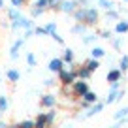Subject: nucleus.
Segmentation results:
<instances>
[{
    "label": "nucleus",
    "instance_id": "f257e3e1",
    "mask_svg": "<svg viewBox=\"0 0 128 128\" xmlns=\"http://www.w3.org/2000/svg\"><path fill=\"white\" fill-rule=\"evenodd\" d=\"M56 77H58V81H60L62 87H72V85L76 83V79H77V72H76V68H72V66H68V68L64 66V68L56 74Z\"/></svg>",
    "mask_w": 128,
    "mask_h": 128
},
{
    "label": "nucleus",
    "instance_id": "f03ea898",
    "mask_svg": "<svg viewBox=\"0 0 128 128\" xmlns=\"http://www.w3.org/2000/svg\"><path fill=\"white\" fill-rule=\"evenodd\" d=\"M85 24H87L88 28H94L98 26V23H100V12H98V8H94V6H88L87 10H85Z\"/></svg>",
    "mask_w": 128,
    "mask_h": 128
},
{
    "label": "nucleus",
    "instance_id": "7ed1b4c3",
    "mask_svg": "<svg viewBox=\"0 0 128 128\" xmlns=\"http://www.w3.org/2000/svg\"><path fill=\"white\" fill-rule=\"evenodd\" d=\"M104 108H106V104H104V102H100V100H98V102H94V104H92L88 109L81 111L77 117H79L81 120H87V119H90V117H94V115H98V113H102V111H104Z\"/></svg>",
    "mask_w": 128,
    "mask_h": 128
},
{
    "label": "nucleus",
    "instance_id": "20e7f679",
    "mask_svg": "<svg viewBox=\"0 0 128 128\" xmlns=\"http://www.w3.org/2000/svg\"><path fill=\"white\" fill-rule=\"evenodd\" d=\"M56 106V96L51 94V92H45V94L40 96V108H45V109H53Z\"/></svg>",
    "mask_w": 128,
    "mask_h": 128
},
{
    "label": "nucleus",
    "instance_id": "39448f33",
    "mask_svg": "<svg viewBox=\"0 0 128 128\" xmlns=\"http://www.w3.org/2000/svg\"><path fill=\"white\" fill-rule=\"evenodd\" d=\"M72 90H74V98H81L88 90V83L83 79H76V83L72 85Z\"/></svg>",
    "mask_w": 128,
    "mask_h": 128
},
{
    "label": "nucleus",
    "instance_id": "423d86ee",
    "mask_svg": "<svg viewBox=\"0 0 128 128\" xmlns=\"http://www.w3.org/2000/svg\"><path fill=\"white\" fill-rule=\"evenodd\" d=\"M23 45H24V38H17L12 44V47H10V58L12 60H19V51L23 49Z\"/></svg>",
    "mask_w": 128,
    "mask_h": 128
},
{
    "label": "nucleus",
    "instance_id": "0eeeda50",
    "mask_svg": "<svg viewBox=\"0 0 128 128\" xmlns=\"http://www.w3.org/2000/svg\"><path fill=\"white\" fill-rule=\"evenodd\" d=\"M77 8H79V6H77V0H62V4H60V13L72 15Z\"/></svg>",
    "mask_w": 128,
    "mask_h": 128
},
{
    "label": "nucleus",
    "instance_id": "6e6552de",
    "mask_svg": "<svg viewBox=\"0 0 128 128\" xmlns=\"http://www.w3.org/2000/svg\"><path fill=\"white\" fill-rule=\"evenodd\" d=\"M64 66H66V64H64L62 56H53V58L49 60V64H47V68H49V72H51V74H58Z\"/></svg>",
    "mask_w": 128,
    "mask_h": 128
},
{
    "label": "nucleus",
    "instance_id": "1a4fd4ad",
    "mask_svg": "<svg viewBox=\"0 0 128 128\" xmlns=\"http://www.w3.org/2000/svg\"><path fill=\"white\" fill-rule=\"evenodd\" d=\"M122 77H124V74L120 72L119 68H111L108 74H106V81H108L109 85H111V83H117V81H122Z\"/></svg>",
    "mask_w": 128,
    "mask_h": 128
},
{
    "label": "nucleus",
    "instance_id": "9d476101",
    "mask_svg": "<svg viewBox=\"0 0 128 128\" xmlns=\"http://www.w3.org/2000/svg\"><path fill=\"white\" fill-rule=\"evenodd\" d=\"M113 34L115 36H124L128 34V19H119L115 23V28H113Z\"/></svg>",
    "mask_w": 128,
    "mask_h": 128
},
{
    "label": "nucleus",
    "instance_id": "9b49d317",
    "mask_svg": "<svg viewBox=\"0 0 128 128\" xmlns=\"http://www.w3.org/2000/svg\"><path fill=\"white\" fill-rule=\"evenodd\" d=\"M88 30H90V28H88L85 23H74L72 28H70V34H74V36H83V34H87Z\"/></svg>",
    "mask_w": 128,
    "mask_h": 128
},
{
    "label": "nucleus",
    "instance_id": "f8f14e48",
    "mask_svg": "<svg viewBox=\"0 0 128 128\" xmlns=\"http://www.w3.org/2000/svg\"><path fill=\"white\" fill-rule=\"evenodd\" d=\"M62 60H64V64H66V66H74V62H76V53H74V49H70V47L64 49Z\"/></svg>",
    "mask_w": 128,
    "mask_h": 128
},
{
    "label": "nucleus",
    "instance_id": "ddd939ff",
    "mask_svg": "<svg viewBox=\"0 0 128 128\" xmlns=\"http://www.w3.org/2000/svg\"><path fill=\"white\" fill-rule=\"evenodd\" d=\"M76 72H77V79H83V81H88L92 77V72L85 66V64H81L79 68H76Z\"/></svg>",
    "mask_w": 128,
    "mask_h": 128
},
{
    "label": "nucleus",
    "instance_id": "4468645a",
    "mask_svg": "<svg viewBox=\"0 0 128 128\" xmlns=\"http://www.w3.org/2000/svg\"><path fill=\"white\" fill-rule=\"evenodd\" d=\"M81 40H83L85 45H92V44H96V42L100 40V38H98V32H90V30H88L87 34L81 36Z\"/></svg>",
    "mask_w": 128,
    "mask_h": 128
},
{
    "label": "nucleus",
    "instance_id": "2eb2a0df",
    "mask_svg": "<svg viewBox=\"0 0 128 128\" xmlns=\"http://www.w3.org/2000/svg\"><path fill=\"white\" fill-rule=\"evenodd\" d=\"M96 8H100V10H104V12H108V10L117 8V4L113 2V0H96Z\"/></svg>",
    "mask_w": 128,
    "mask_h": 128
},
{
    "label": "nucleus",
    "instance_id": "dca6fc26",
    "mask_svg": "<svg viewBox=\"0 0 128 128\" xmlns=\"http://www.w3.org/2000/svg\"><path fill=\"white\" fill-rule=\"evenodd\" d=\"M90 58H96V60H102V58H106V49L104 47H92L90 49Z\"/></svg>",
    "mask_w": 128,
    "mask_h": 128
},
{
    "label": "nucleus",
    "instance_id": "f3484780",
    "mask_svg": "<svg viewBox=\"0 0 128 128\" xmlns=\"http://www.w3.org/2000/svg\"><path fill=\"white\" fill-rule=\"evenodd\" d=\"M6 79H8L10 83H17V81L21 79V72H19V70H13V68H10L8 72H6Z\"/></svg>",
    "mask_w": 128,
    "mask_h": 128
},
{
    "label": "nucleus",
    "instance_id": "a211bd4d",
    "mask_svg": "<svg viewBox=\"0 0 128 128\" xmlns=\"http://www.w3.org/2000/svg\"><path fill=\"white\" fill-rule=\"evenodd\" d=\"M21 17H23L21 10H17V8H12V6H10V10H8V21H10V23H13V21H19Z\"/></svg>",
    "mask_w": 128,
    "mask_h": 128
},
{
    "label": "nucleus",
    "instance_id": "6ab92c4d",
    "mask_svg": "<svg viewBox=\"0 0 128 128\" xmlns=\"http://www.w3.org/2000/svg\"><path fill=\"white\" fill-rule=\"evenodd\" d=\"M104 17H106V21H111V23H117V21L120 19V13L117 12V8H113V10H108V12L104 13Z\"/></svg>",
    "mask_w": 128,
    "mask_h": 128
},
{
    "label": "nucleus",
    "instance_id": "aec40b11",
    "mask_svg": "<svg viewBox=\"0 0 128 128\" xmlns=\"http://www.w3.org/2000/svg\"><path fill=\"white\" fill-rule=\"evenodd\" d=\"M79 100H85L87 104H94V102H98V94H96V92H92L90 88H88V90L85 92L83 96H81Z\"/></svg>",
    "mask_w": 128,
    "mask_h": 128
},
{
    "label": "nucleus",
    "instance_id": "412c9836",
    "mask_svg": "<svg viewBox=\"0 0 128 128\" xmlns=\"http://www.w3.org/2000/svg\"><path fill=\"white\" fill-rule=\"evenodd\" d=\"M111 47H113V51L120 53V49L124 47V40H122V36H113V40H111Z\"/></svg>",
    "mask_w": 128,
    "mask_h": 128
},
{
    "label": "nucleus",
    "instance_id": "4be33fe9",
    "mask_svg": "<svg viewBox=\"0 0 128 128\" xmlns=\"http://www.w3.org/2000/svg\"><path fill=\"white\" fill-rule=\"evenodd\" d=\"M83 64H85V66H87V68H88V70H90V72H92V74H94V72H96V70L100 68V60H96V58H90V56H88V58H87V60H85V62H83Z\"/></svg>",
    "mask_w": 128,
    "mask_h": 128
},
{
    "label": "nucleus",
    "instance_id": "5701e85b",
    "mask_svg": "<svg viewBox=\"0 0 128 128\" xmlns=\"http://www.w3.org/2000/svg\"><path fill=\"white\" fill-rule=\"evenodd\" d=\"M85 10H87V8H77L70 17H72L76 23H83V21H85Z\"/></svg>",
    "mask_w": 128,
    "mask_h": 128
},
{
    "label": "nucleus",
    "instance_id": "b1692460",
    "mask_svg": "<svg viewBox=\"0 0 128 128\" xmlns=\"http://www.w3.org/2000/svg\"><path fill=\"white\" fill-rule=\"evenodd\" d=\"M34 128H49L47 120H45V113H40V115L34 119Z\"/></svg>",
    "mask_w": 128,
    "mask_h": 128
},
{
    "label": "nucleus",
    "instance_id": "393cba45",
    "mask_svg": "<svg viewBox=\"0 0 128 128\" xmlns=\"http://www.w3.org/2000/svg\"><path fill=\"white\" fill-rule=\"evenodd\" d=\"M55 119H56V111H55V108H53V109H47V111H45V120H47V126H49V128L55 124Z\"/></svg>",
    "mask_w": 128,
    "mask_h": 128
},
{
    "label": "nucleus",
    "instance_id": "a878e982",
    "mask_svg": "<svg viewBox=\"0 0 128 128\" xmlns=\"http://www.w3.org/2000/svg\"><path fill=\"white\" fill-rule=\"evenodd\" d=\"M124 117H128V106H122V108H119L115 113H113V119H115V120L124 119Z\"/></svg>",
    "mask_w": 128,
    "mask_h": 128
},
{
    "label": "nucleus",
    "instance_id": "bb28decb",
    "mask_svg": "<svg viewBox=\"0 0 128 128\" xmlns=\"http://www.w3.org/2000/svg\"><path fill=\"white\" fill-rule=\"evenodd\" d=\"M113 30H108V28H104V30H98V38H102V40H106V42H111L113 40Z\"/></svg>",
    "mask_w": 128,
    "mask_h": 128
},
{
    "label": "nucleus",
    "instance_id": "cd10ccee",
    "mask_svg": "<svg viewBox=\"0 0 128 128\" xmlns=\"http://www.w3.org/2000/svg\"><path fill=\"white\" fill-rule=\"evenodd\" d=\"M119 70L122 74L128 72V55H120V58H119Z\"/></svg>",
    "mask_w": 128,
    "mask_h": 128
},
{
    "label": "nucleus",
    "instance_id": "c85d7f7f",
    "mask_svg": "<svg viewBox=\"0 0 128 128\" xmlns=\"http://www.w3.org/2000/svg\"><path fill=\"white\" fill-rule=\"evenodd\" d=\"M47 12V10H44V8H36V6H32L30 8V17L32 19H38V17H42L44 13Z\"/></svg>",
    "mask_w": 128,
    "mask_h": 128
},
{
    "label": "nucleus",
    "instance_id": "c756f323",
    "mask_svg": "<svg viewBox=\"0 0 128 128\" xmlns=\"http://www.w3.org/2000/svg\"><path fill=\"white\" fill-rule=\"evenodd\" d=\"M26 64H28L30 70L38 66V60H36V55H34V53H26Z\"/></svg>",
    "mask_w": 128,
    "mask_h": 128
},
{
    "label": "nucleus",
    "instance_id": "7c9ffc66",
    "mask_svg": "<svg viewBox=\"0 0 128 128\" xmlns=\"http://www.w3.org/2000/svg\"><path fill=\"white\" fill-rule=\"evenodd\" d=\"M60 4H62V0H49L47 10L49 12H60Z\"/></svg>",
    "mask_w": 128,
    "mask_h": 128
},
{
    "label": "nucleus",
    "instance_id": "2f4dec72",
    "mask_svg": "<svg viewBox=\"0 0 128 128\" xmlns=\"http://www.w3.org/2000/svg\"><path fill=\"white\" fill-rule=\"evenodd\" d=\"M8 108H10L8 98H6L4 94H0V113H6V111H8Z\"/></svg>",
    "mask_w": 128,
    "mask_h": 128
},
{
    "label": "nucleus",
    "instance_id": "473e14b6",
    "mask_svg": "<svg viewBox=\"0 0 128 128\" xmlns=\"http://www.w3.org/2000/svg\"><path fill=\"white\" fill-rule=\"evenodd\" d=\"M32 6H36V8H44V10H47V6H49V0H32Z\"/></svg>",
    "mask_w": 128,
    "mask_h": 128
},
{
    "label": "nucleus",
    "instance_id": "72a5a7b5",
    "mask_svg": "<svg viewBox=\"0 0 128 128\" xmlns=\"http://www.w3.org/2000/svg\"><path fill=\"white\" fill-rule=\"evenodd\" d=\"M45 32H47V36H51L53 32H56V23L55 21H51V23L45 24Z\"/></svg>",
    "mask_w": 128,
    "mask_h": 128
},
{
    "label": "nucleus",
    "instance_id": "f704fd0d",
    "mask_svg": "<svg viewBox=\"0 0 128 128\" xmlns=\"http://www.w3.org/2000/svg\"><path fill=\"white\" fill-rule=\"evenodd\" d=\"M24 4H26V0H10V6H12V8H17V10H21Z\"/></svg>",
    "mask_w": 128,
    "mask_h": 128
},
{
    "label": "nucleus",
    "instance_id": "c9c22d12",
    "mask_svg": "<svg viewBox=\"0 0 128 128\" xmlns=\"http://www.w3.org/2000/svg\"><path fill=\"white\" fill-rule=\"evenodd\" d=\"M10 28H12V32L23 30V26H21V19H19V21H13V23H10Z\"/></svg>",
    "mask_w": 128,
    "mask_h": 128
},
{
    "label": "nucleus",
    "instance_id": "e433bc0d",
    "mask_svg": "<svg viewBox=\"0 0 128 128\" xmlns=\"http://www.w3.org/2000/svg\"><path fill=\"white\" fill-rule=\"evenodd\" d=\"M19 126L21 128H34V120H32V119H24V120L19 122Z\"/></svg>",
    "mask_w": 128,
    "mask_h": 128
},
{
    "label": "nucleus",
    "instance_id": "4c0bfd02",
    "mask_svg": "<svg viewBox=\"0 0 128 128\" xmlns=\"http://www.w3.org/2000/svg\"><path fill=\"white\" fill-rule=\"evenodd\" d=\"M51 38H53V40H55V42H56V44H60V45H64V38H62V36H60L58 32H53V34H51Z\"/></svg>",
    "mask_w": 128,
    "mask_h": 128
},
{
    "label": "nucleus",
    "instance_id": "58836bf2",
    "mask_svg": "<svg viewBox=\"0 0 128 128\" xmlns=\"http://www.w3.org/2000/svg\"><path fill=\"white\" fill-rule=\"evenodd\" d=\"M34 34H36V36H47L45 26H36V28H34Z\"/></svg>",
    "mask_w": 128,
    "mask_h": 128
},
{
    "label": "nucleus",
    "instance_id": "ea45409f",
    "mask_svg": "<svg viewBox=\"0 0 128 128\" xmlns=\"http://www.w3.org/2000/svg\"><path fill=\"white\" fill-rule=\"evenodd\" d=\"M117 12H119L120 15H128V8L124 4H117Z\"/></svg>",
    "mask_w": 128,
    "mask_h": 128
},
{
    "label": "nucleus",
    "instance_id": "a19ab883",
    "mask_svg": "<svg viewBox=\"0 0 128 128\" xmlns=\"http://www.w3.org/2000/svg\"><path fill=\"white\" fill-rule=\"evenodd\" d=\"M62 96H70V98H74V90H72V87H62Z\"/></svg>",
    "mask_w": 128,
    "mask_h": 128
},
{
    "label": "nucleus",
    "instance_id": "79ce46f5",
    "mask_svg": "<svg viewBox=\"0 0 128 128\" xmlns=\"http://www.w3.org/2000/svg\"><path fill=\"white\" fill-rule=\"evenodd\" d=\"M124 96H126V90H124V88H120V90L117 92V100H115V104H120V100H122Z\"/></svg>",
    "mask_w": 128,
    "mask_h": 128
},
{
    "label": "nucleus",
    "instance_id": "37998d69",
    "mask_svg": "<svg viewBox=\"0 0 128 128\" xmlns=\"http://www.w3.org/2000/svg\"><path fill=\"white\" fill-rule=\"evenodd\" d=\"M53 85H55V79H53V77H45L44 79V87H53Z\"/></svg>",
    "mask_w": 128,
    "mask_h": 128
},
{
    "label": "nucleus",
    "instance_id": "c03bdc74",
    "mask_svg": "<svg viewBox=\"0 0 128 128\" xmlns=\"http://www.w3.org/2000/svg\"><path fill=\"white\" fill-rule=\"evenodd\" d=\"M77 6H79V8H88V6H90V0H77Z\"/></svg>",
    "mask_w": 128,
    "mask_h": 128
},
{
    "label": "nucleus",
    "instance_id": "a18cd8bd",
    "mask_svg": "<svg viewBox=\"0 0 128 128\" xmlns=\"http://www.w3.org/2000/svg\"><path fill=\"white\" fill-rule=\"evenodd\" d=\"M34 36V28H28V30H24V34H23V38L26 40V38H32Z\"/></svg>",
    "mask_w": 128,
    "mask_h": 128
},
{
    "label": "nucleus",
    "instance_id": "49530a36",
    "mask_svg": "<svg viewBox=\"0 0 128 128\" xmlns=\"http://www.w3.org/2000/svg\"><path fill=\"white\" fill-rule=\"evenodd\" d=\"M0 128H10V124H8V122H4V120L0 119Z\"/></svg>",
    "mask_w": 128,
    "mask_h": 128
},
{
    "label": "nucleus",
    "instance_id": "de8ad7c7",
    "mask_svg": "<svg viewBox=\"0 0 128 128\" xmlns=\"http://www.w3.org/2000/svg\"><path fill=\"white\" fill-rule=\"evenodd\" d=\"M10 128H21L19 124H10Z\"/></svg>",
    "mask_w": 128,
    "mask_h": 128
},
{
    "label": "nucleus",
    "instance_id": "09e8293b",
    "mask_svg": "<svg viewBox=\"0 0 128 128\" xmlns=\"http://www.w3.org/2000/svg\"><path fill=\"white\" fill-rule=\"evenodd\" d=\"M120 4H124V6H128V0H120Z\"/></svg>",
    "mask_w": 128,
    "mask_h": 128
},
{
    "label": "nucleus",
    "instance_id": "8fccbe9b",
    "mask_svg": "<svg viewBox=\"0 0 128 128\" xmlns=\"http://www.w3.org/2000/svg\"><path fill=\"white\" fill-rule=\"evenodd\" d=\"M4 8V0H0V10Z\"/></svg>",
    "mask_w": 128,
    "mask_h": 128
},
{
    "label": "nucleus",
    "instance_id": "3c124183",
    "mask_svg": "<svg viewBox=\"0 0 128 128\" xmlns=\"http://www.w3.org/2000/svg\"><path fill=\"white\" fill-rule=\"evenodd\" d=\"M64 128H74V124H66V126H64Z\"/></svg>",
    "mask_w": 128,
    "mask_h": 128
},
{
    "label": "nucleus",
    "instance_id": "603ef678",
    "mask_svg": "<svg viewBox=\"0 0 128 128\" xmlns=\"http://www.w3.org/2000/svg\"><path fill=\"white\" fill-rule=\"evenodd\" d=\"M0 83H2V76H0Z\"/></svg>",
    "mask_w": 128,
    "mask_h": 128
},
{
    "label": "nucleus",
    "instance_id": "864d4df0",
    "mask_svg": "<svg viewBox=\"0 0 128 128\" xmlns=\"http://www.w3.org/2000/svg\"><path fill=\"white\" fill-rule=\"evenodd\" d=\"M0 119H2V113H0Z\"/></svg>",
    "mask_w": 128,
    "mask_h": 128
},
{
    "label": "nucleus",
    "instance_id": "5fc2aeb1",
    "mask_svg": "<svg viewBox=\"0 0 128 128\" xmlns=\"http://www.w3.org/2000/svg\"><path fill=\"white\" fill-rule=\"evenodd\" d=\"M109 128H115V126H109Z\"/></svg>",
    "mask_w": 128,
    "mask_h": 128
}]
</instances>
